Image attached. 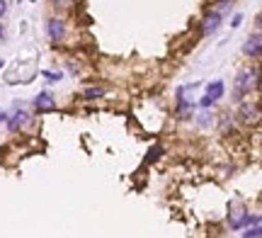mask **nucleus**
Listing matches in <instances>:
<instances>
[{
	"mask_svg": "<svg viewBox=\"0 0 262 238\" xmlns=\"http://www.w3.org/2000/svg\"><path fill=\"white\" fill-rule=\"evenodd\" d=\"M257 83H260V73L255 68H243L233 80V100L235 102H243L245 97L257 88Z\"/></svg>",
	"mask_w": 262,
	"mask_h": 238,
	"instance_id": "nucleus-1",
	"label": "nucleus"
},
{
	"mask_svg": "<svg viewBox=\"0 0 262 238\" xmlns=\"http://www.w3.org/2000/svg\"><path fill=\"white\" fill-rule=\"evenodd\" d=\"M238 122L245 124V126H253V124H257L262 119L260 115V107L255 105V102H250V100H243V102H238Z\"/></svg>",
	"mask_w": 262,
	"mask_h": 238,
	"instance_id": "nucleus-2",
	"label": "nucleus"
},
{
	"mask_svg": "<svg viewBox=\"0 0 262 238\" xmlns=\"http://www.w3.org/2000/svg\"><path fill=\"white\" fill-rule=\"evenodd\" d=\"M221 25H224V15L219 10H206L204 17H202V34L211 37V34H216L221 29Z\"/></svg>",
	"mask_w": 262,
	"mask_h": 238,
	"instance_id": "nucleus-3",
	"label": "nucleus"
},
{
	"mask_svg": "<svg viewBox=\"0 0 262 238\" xmlns=\"http://www.w3.org/2000/svg\"><path fill=\"white\" fill-rule=\"evenodd\" d=\"M66 32H68V27H66V22L61 17H49L47 19V34L54 44H61V41H63Z\"/></svg>",
	"mask_w": 262,
	"mask_h": 238,
	"instance_id": "nucleus-4",
	"label": "nucleus"
},
{
	"mask_svg": "<svg viewBox=\"0 0 262 238\" xmlns=\"http://www.w3.org/2000/svg\"><path fill=\"white\" fill-rule=\"evenodd\" d=\"M243 54L248 58H260L262 56V32H255L243 41Z\"/></svg>",
	"mask_w": 262,
	"mask_h": 238,
	"instance_id": "nucleus-5",
	"label": "nucleus"
},
{
	"mask_svg": "<svg viewBox=\"0 0 262 238\" xmlns=\"http://www.w3.org/2000/svg\"><path fill=\"white\" fill-rule=\"evenodd\" d=\"M32 122V115L29 112H25V110H17L15 115H10L8 117V122H5V126H8V132H12V134H17V132H22L27 124Z\"/></svg>",
	"mask_w": 262,
	"mask_h": 238,
	"instance_id": "nucleus-6",
	"label": "nucleus"
},
{
	"mask_svg": "<svg viewBox=\"0 0 262 238\" xmlns=\"http://www.w3.org/2000/svg\"><path fill=\"white\" fill-rule=\"evenodd\" d=\"M32 105H34V112H37V115H47V112H54V110H56V102H54V95H51V93H39Z\"/></svg>",
	"mask_w": 262,
	"mask_h": 238,
	"instance_id": "nucleus-7",
	"label": "nucleus"
},
{
	"mask_svg": "<svg viewBox=\"0 0 262 238\" xmlns=\"http://www.w3.org/2000/svg\"><path fill=\"white\" fill-rule=\"evenodd\" d=\"M204 95H206V97H211L214 102H219V100H221V97L226 95V85H224V80H209V83H206Z\"/></svg>",
	"mask_w": 262,
	"mask_h": 238,
	"instance_id": "nucleus-8",
	"label": "nucleus"
},
{
	"mask_svg": "<svg viewBox=\"0 0 262 238\" xmlns=\"http://www.w3.org/2000/svg\"><path fill=\"white\" fill-rule=\"evenodd\" d=\"M192 112H194V102H192V100H178V119L180 122H185V119H194Z\"/></svg>",
	"mask_w": 262,
	"mask_h": 238,
	"instance_id": "nucleus-9",
	"label": "nucleus"
},
{
	"mask_svg": "<svg viewBox=\"0 0 262 238\" xmlns=\"http://www.w3.org/2000/svg\"><path fill=\"white\" fill-rule=\"evenodd\" d=\"M196 119H199V126H202V129H209V126H211V124H214V112H211V110H202V115L196 117Z\"/></svg>",
	"mask_w": 262,
	"mask_h": 238,
	"instance_id": "nucleus-10",
	"label": "nucleus"
},
{
	"mask_svg": "<svg viewBox=\"0 0 262 238\" xmlns=\"http://www.w3.org/2000/svg\"><path fill=\"white\" fill-rule=\"evenodd\" d=\"M104 95H107L104 88H88V90L83 93L85 100H100V97H104Z\"/></svg>",
	"mask_w": 262,
	"mask_h": 238,
	"instance_id": "nucleus-11",
	"label": "nucleus"
},
{
	"mask_svg": "<svg viewBox=\"0 0 262 238\" xmlns=\"http://www.w3.org/2000/svg\"><path fill=\"white\" fill-rule=\"evenodd\" d=\"M241 238H262V224L260 226H250V229H243V236Z\"/></svg>",
	"mask_w": 262,
	"mask_h": 238,
	"instance_id": "nucleus-12",
	"label": "nucleus"
},
{
	"mask_svg": "<svg viewBox=\"0 0 262 238\" xmlns=\"http://www.w3.org/2000/svg\"><path fill=\"white\" fill-rule=\"evenodd\" d=\"M44 78H49V83H56V80H61V73H51V71H44Z\"/></svg>",
	"mask_w": 262,
	"mask_h": 238,
	"instance_id": "nucleus-13",
	"label": "nucleus"
},
{
	"mask_svg": "<svg viewBox=\"0 0 262 238\" xmlns=\"http://www.w3.org/2000/svg\"><path fill=\"white\" fill-rule=\"evenodd\" d=\"M241 22H243V15L238 12V15H233V19H231V27L238 29V27H241Z\"/></svg>",
	"mask_w": 262,
	"mask_h": 238,
	"instance_id": "nucleus-14",
	"label": "nucleus"
},
{
	"mask_svg": "<svg viewBox=\"0 0 262 238\" xmlns=\"http://www.w3.org/2000/svg\"><path fill=\"white\" fill-rule=\"evenodd\" d=\"M5 12H8V3L0 0V17H5Z\"/></svg>",
	"mask_w": 262,
	"mask_h": 238,
	"instance_id": "nucleus-15",
	"label": "nucleus"
},
{
	"mask_svg": "<svg viewBox=\"0 0 262 238\" xmlns=\"http://www.w3.org/2000/svg\"><path fill=\"white\" fill-rule=\"evenodd\" d=\"M255 27H257V32H262V12L257 15V19H255Z\"/></svg>",
	"mask_w": 262,
	"mask_h": 238,
	"instance_id": "nucleus-16",
	"label": "nucleus"
},
{
	"mask_svg": "<svg viewBox=\"0 0 262 238\" xmlns=\"http://www.w3.org/2000/svg\"><path fill=\"white\" fill-rule=\"evenodd\" d=\"M8 112H0V124H3V122H8Z\"/></svg>",
	"mask_w": 262,
	"mask_h": 238,
	"instance_id": "nucleus-17",
	"label": "nucleus"
},
{
	"mask_svg": "<svg viewBox=\"0 0 262 238\" xmlns=\"http://www.w3.org/2000/svg\"><path fill=\"white\" fill-rule=\"evenodd\" d=\"M0 41H5V27L0 25Z\"/></svg>",
	"mask_w": 262,
	"mask_h": 238,
	"instance_id": "nucleus-18",
	"label": "nucleus"
},
{
	"mask_svg": "<svg viewBox=\"0 0 262 238\" xmlns=\"http://www.w3.org/2000/svg\"><path fill=\"white\" fill-rule=\"evenodd\" d=\"M3 66H5V61H3V58H0V68H3Z\"/></svg>",
	"mask_w": 262,
	"mask_h": 238,
	"instance_id": "nucleus-19",
	"label": "nucleus"
}]
</instances>
